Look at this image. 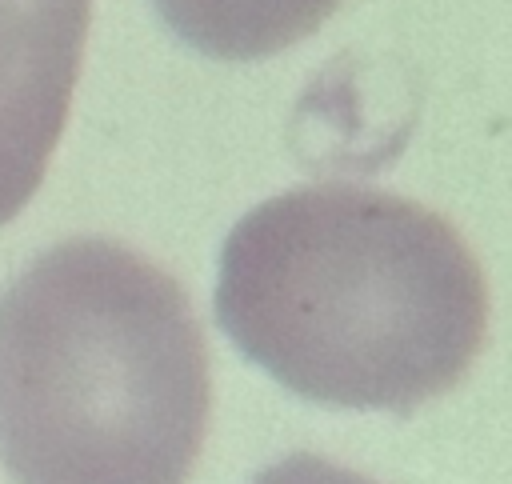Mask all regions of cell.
Segmentation results:
<instances>
[{"mask_svg": "<svg viewBox=\"0 0 512 484\" xmlns=\"http://www.w3.org/2000/svg\"><path fill=\"white\" fill-rule=\"evenodd\" d=\"M216 320L300 400L404 416L468 376L488 288L440 212L380 188L308 184L228 232Z\"/></svg>", "mask_w": 512, "mask_h": 484, "instance_id": "cell-1", "label": "cell"}, {"mask_svg": "<svg viewBox=\"0 0 512 484\" xmlns=\"http://www.w3.org/2000/svg\"><path fill=\"white\" fill-rule=\"evenodd\" d=\"M212 376L188 292L72 236L0 296V460L16 484H188Z\"/></svg>", "mask_w": 512, "mask_h": 484, "instance_id": "cell-2", "label": "cell"}, {"mask_svg": "<svg viewBox=\"0 0 512 484\" xmlns=\"http://www.w3.org/2000/svg\"><path fill=\"white\" fill-rule=\"evenodd\" d=\"M92 0H0V224L40 188L84 60Z\"/></svg>", "mask_w": 512, "mask_h": 484, "instance_id": "cell-3", "label": "cell"}, {"mask_svg": "<svg viewBox=\"0 0 512 484\" xmlns=\"http://www.w3.org/2000/svg\"><path fill=\"white\" fill-rule=\"evenodd\" d=\"M168 32L212 60H264L308 40L340 0H152Z\"/></svg>", "mask_w": 512, "mask_h": 484, "instance_id": "cell-4", "label": "cell"}, {"mask_svg": "<svg viewBox=\"0 0 512 484\" xmlns=\"http://www.w3.org/2000/svg\"><path fill=\"white\" fill-rule=\"evenodd\" d=\"M252 484H376L328 456H316V452H292L268 468H260L252 476Z\"/></svg>", "mask_w": 512, "mask_h": 484, "instance_id": "cell-5", "label": "cell"}]
</instances>
